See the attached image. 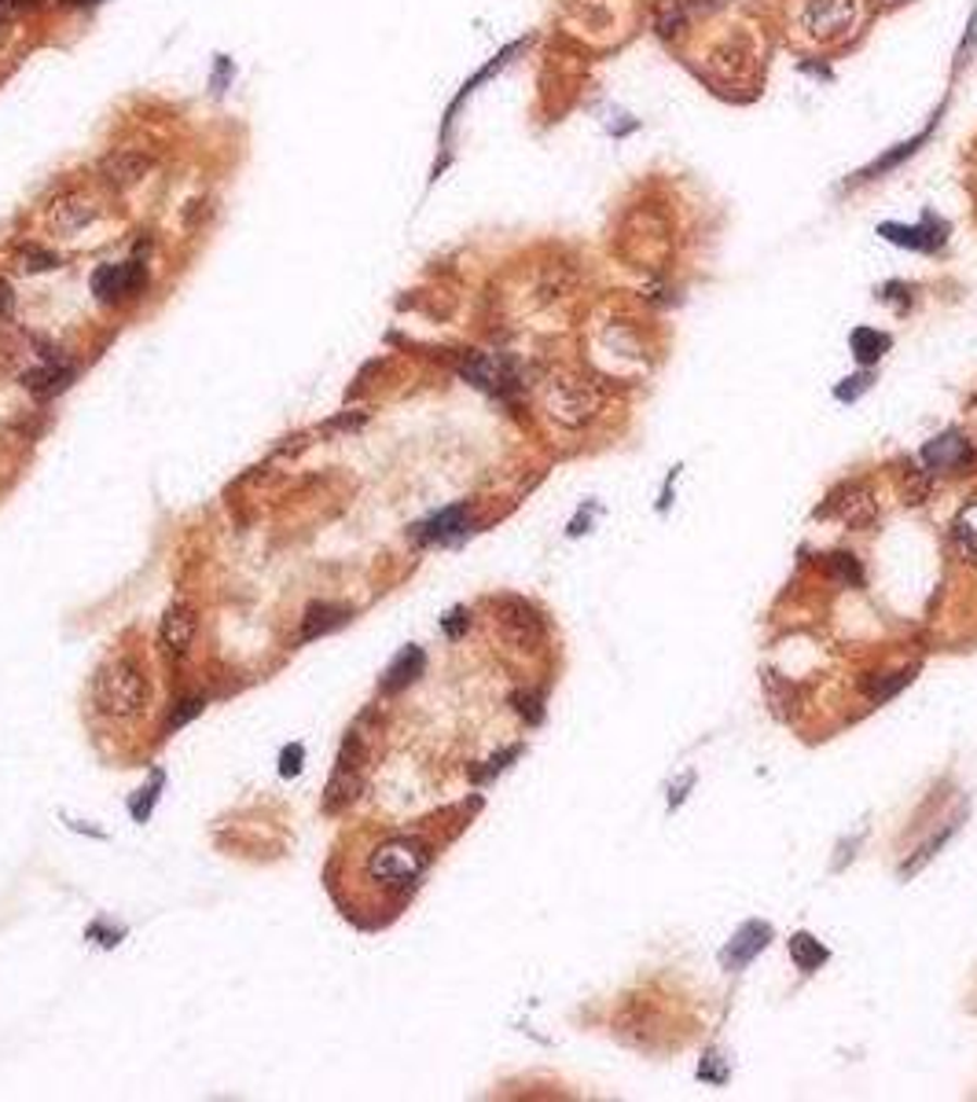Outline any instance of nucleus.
<instances>
[{"label": "nucleus", "mask_w": 977, "mask_h": 1102, "mask_svg": "<svg viewBox=\"0 0 977 1102\" xmlns=\"http://www.w3.org/2000/svg\"><path fill=\"white\" fill-rule=\"evenodd\" d=\"M801 18H805L812 37H838V34L853 30L856 0H809Z\"/></svg>", "instance_id": "nucleus-9"}, {"label": "nucleus", "mask_w": 977, "mask_h": 1102, "mask_svg": "<svg viewBox=\"0 0 977 1102\" xmlns=\"http://www.w3.org/2000/svg\"><path fill=\"white\" fill-rule=\"evenodd\" d=\"M713 1059H721L717 1051H710L702 1062V1069H699V1080H713V1085H724L728 1080V1066H721V1062H713Z\"/></svg>", "instance_id": "nucleus-30"}, {"label": "nucleus", "mask_w": 977, "mask_h": 1102, "mask_svg": "<svg viewBox=\"0 0 977 1102\" xmlns=\"http://www.w3.org/2000/svg\"><path fill=\"white\" fill-rule=\"evenodd\" d=\"M37 4H41V0H0V12H8L12 18H18L23 12H34Z\"/></svg>", "instance_id": "nucleus-35"}, {"label": "nucleus", "mask_w": 977, "mask_h": 1102, "mask_svg": "<svg viewBox=\"0 0 977 1102\" xmlns=\"http://www.w3.org/2000/svg\"><path fill=\"white\" fill-rule=\"evenodd\" d=\"M12 26H15V18L8 12H0V48L8 45V37H12Z\"/></svg>", "instance_id": "nucleus-37"}, {"label": "nucleus", "mask_w": 977, "mask_h": 1102, "mask_svg": "<svg viewBox=\"0 0 977 1102\" xmlns=\"http://www.w3.org/2000/svg\"><path fill=\"white\" fill-rule=\"evenodd\" d=\"M827 511H835V515H841L846 522H853V526H867V522H875V508H870L867 492L860 489V486H841L835 497H830V504L819 511V515H827Z\"/></svg>", "instance_id": "nucleus-15"}, {"label": "nucleus", "mask_w": 977, "mask_h": 1102, "mask_svg": "<svg viewBox=\"0 0 977 1102\" xmlns=\"http://www.w3.org/2000/svg\"><path fill=\"white\" fill-rule=\"evenodd\" d=\"M196 633H199V614H196V606L184 603V599H177V603H170V611L162 614V625H159V647H162V654H166V659H184V654L191 651V643H196Z\"/></svg>", "instance_id": "nucleus-7"}, {"label": "nucleus", "mask_w": 977, "mask_h": 1102, "mask_svg": "<svg viewBox=\"0 0 977 1102\" xmlns=\"http://www.w3.org/2000/svg\"><path fill=\"white\" fill-rule=\"evenodd\" d=\"M148 287V265L140 261H122V265H100L92 273V295L103 305L125 302V298H137Z\"/></svg>", "instance_id": "nucleus-5"}, {"label": "nucleus", "mask_w": 977, "mask_h": 1102, "mask_svg": "<svg viewBox=\"0 0 977 1102\" xmlns=\"http://www.w3.org/2000/svg\"><path fill=\"white\" fill-rule=\"evenodd\" d=\"M63 8H96V4H103V0H60Z\"/></svg>", "instance_id": "nucleus-38"}, {"label": "nucleus", "mask_w": 977, "mask_h": 1102, "mask_svg": "<svg viewBox=\"0 0 977 1102\" xmlns=\"http://www.w3.org/2000/svg\"><path fill=\"white\" fill-rule=\"evenodd\" d=\"M350 617V611H342V606H331V603H313L305 611V622H302V640H316V636H324V633H331V628H338Z\"/></svg>", "instance_id": "nucleus-21"}, {"label": "nucleus", "mask_w": 977, "mask_h": 1102, "mask_svg": "<svg viewBox=\"0 0 977 1102\" xmlns=\"http://www.w3.org/2000/svg\"><path fill=\"white\" fill-rule=\"evenodd\" d=\"M915 665H907V669L904 673H893V676H882V680H878L875 684V688H870V699H875V702H886V699H893V694L897 691H901V688H907V684H912L915 680Z\"/></svg>", "instance_id": "nucleus-26"}, {"label": "nucleus", "mask_w": 977, "mask_h": 1102, "mask_svg": "<svg viewBox=\"0 0 977 1102\" xmlns=\"http://www.w3.org/2000/svg\"><path fill=\"white\" fill-rule=\"evenodd\" d=\"M96 214H100V210H96L92 196H85V191H71V196L52 202V214H48V221H52L55 231L74 236V231H82L85 225H92Z\"/></svg>", "instance_id": "nucleus-13"}, {"label": "nucleus", "mask_w": 977, "mask_h": 1102, "mask_svg": "<svg viewBox=\"0 0 977 1102\" xmlns=\"http://www.w3.org/2000/svg\"><path fill=\"white\" fill-rule=\"evenodd\" d=\"M878 298H882V302H889V298H893V302L901 305V313H904V309L912 305V287H907V284H886L882 291H878Z\"/></svg>", "instance_id": "nucleus-31"}, {"label": "nucleus", "mask_w": 977, "mask_h": 1102, "mask_svg": "<svg viewBox=\"0 0 977 1102\" xmlns=\"http://www.w3.org/2000/svg\"><path fill=\"white\" fill-rule=\"evenodd\" d=\"M952 540H955V548H960V555L966 559V563L977 566V497H970L960 511H955Z\"/></svg>", "instance_id": "nucleus-19"}, {"label": "nucleus", "mask_w": 977, "mask_h": 1102, "mask_svg": "<svg viewBox=\"0 0 977 1102\" xmlns=\"http://www.w3.org/2000/svg\"><path fill=\"white\" fill-rule=\"evenodd\" d=\"M548 412L551 419L566 423V427H585L596 415V398L577 379H559L548 386Z\"/></svg>", "instance_id": "nucleus-6"}, {"label": "nucleus", "mask_w": 977, "mask_h": 1102, "mask_svg": "<svg viewBox=\"0 0 977 1102\" xmlns=\"http://www.w3.org/2000/svg\"><path fill=\"white\" fill-rule=\"evenodd\" d=\"M423 669H427V654H423L419 647H404L398 659L390 662V669H386V676H383V691H386V694H393V691L409 688L412 680H419Z\"/></svg>", "instance_id": "nucleus-16"}, {"label": "nucleus", "mask_w": 977, "mask_h": 1102, "mask_svg": "<svg viewBox=\"0 0 977 1102\" xmlns=\"http://www.w3.org/2000/svg\"><path fill=\"white\" fill-rule=\"evenodd\" d=\"M515 705L529 724L540 721V699H534V694H515Z\"/></svg>", "instance_id": "nucleus-34"}, {"label": "nucleus", "mask_w": 977, "mask_h": 1102, "mask_svg": "<svg viewBox=\"0 0 977 1102\" xmlns=\"http://www.w3.org/2000/svg\"><path fill=\"white\" fill-rule=\"evenodd\" d=\"M918 460H923L930 471H960L974 460V444L966 441V434H960V430H944V434H937L934 441L923 444Z\"/></svg>", "instance_id": "nucleus-11"}, {"label": "nucleus", "mask_w": 977, "mask_h": 1102, "mask_svg": "<svg viewBox=\"0 0 977 1102\" xmlns=\"http://www.w3.org/2000/svg\"><path fill=\"white\" fill-rule=\"evenodd\" d=\"M790 955H794V963H798L805 974L819 970V966H824V963L830 960V952H827L824 944H819L812 934H805V930H798L794 937H790Z\"/></svg>", "instance_id": "nucleus-23"}, {"label": "nucleus", "mask_w": 977, "mask_h": 1102, "mask_svg": "<svg viewBox=\"0 0 977 1102\" xmlns=\"http://www.w3.org/2000/svg\"><path fill=\"white\" fill-rule=\"evenodd\" d=\"M827 574L841 585H853V588L864 585V566H860V559L849 555V551H835V555H827Z\"/></svg>", "instance_id": "nucleus-24"}, {"label": "nucleus", "mask_w": 977, "mask_h": 1102, "mask_svg": "<svg viewBox=\"0 0 977 1102\" xmlns=\"http://www.w3.org/2000/svg\"><path fill=\"white\" fill-rule=\"evenodd\" d=\"M361 779H364V742H361V731H353L350 739L342 742V753H338V761H335L324 809L335 812V809L350 805L356 798V790H361Z\"/></svg>", "instance_id": "nucleus-4"}, {"label": "nucleus", "mask_w": 977, "mask_h": 1102, "mask_svg": "<svg viewBox=\"0 0 977 1102\" xmlns=\"http://www.w3.org/2000/svg\"><path fill=\"white\" fill-rule=\"evenodd\" d=\"M302 757H305V750H302V742H295V747H287L284 750V757H279V776H298L302 772Z\"/></svg>", "instance_id": "nucleus-29"}, {"label": "nucleus", "mask_w": 977, "mask_h": 1102, "mask_svg": "<svg viewBox=\"0 0 977 1102\" xmlns=\"http://www.w3.org/2000/svg\"><path fill=\"white\" fill-rule=\"evenodd\" d=\"M151 684L133 659L103 662L92 676V705L111 721H133L148 710Z\"/></svg>", "instance_id": "nucleus-1"}, {"label": "nucleus", "mask_w": 977, "mask_h": 1102, "mask_svg": "<svg viewBox=\"0 0 977 1102\" xmlns=\"http://www.w3.org/2000/svg\"><path fill=\"white\" fill-rule=\"evenodd\" d=\"M467 625H471V614L467 611H452L449 617H444V633H449L452 640H460V636L467 633Z\"/></svg>", "instance_id": "nucleus-33"}, {"label": "nucleus", "mask_w": 977, "mask_h": 1102, "mask_svg": "<svg viewBox=\"0 0 977 1102\" xmlns=\"http://www.w3.org/2000/svg\"><path fill=\"white\" fill-rule=\"evenodd\" d=\"M467 534V504H456V508H444L438 511L430 522H423L419 526V540H456Z\"/></svg>", "instance_id": "nucleus-18"}, {"label": "nucleus", "mask_w": 977, "mask_h": 1102, "mask_svg": "<svg viewBox=\"0 0 977 1102\" xmlns=\"http://www.w3.org/2000/svg\"><path fill=\"white\" fill-rule=\"evenodd\" d=\"M889 346H893V338L886 331H875V327H856V331H849V350H853L860 367H875L889 353Z\"/></svg>", "instance_id": "nucleus-17"}, {"label": "nucleus", "mask_w": 977, "mask_h": 1102, "mask_svg": "<svg viewBox=\"0 0 977 1102\" xmlns=\"http://www.w3.org/2000/svg\"><path fill=\"white\" fill-rule=\"evenodd\" d=\"M202 705H206L202 699H188V702H180V710L170 717V728H180V724H188L191 717H196V713H202Z\"/></svg>", "instance_id": "nucleus-32"}, {"label": "nucleus", "mask_w": 977, "mask_h": 1102, "mask_svg": "<svg viewBox=\"0 0 977 1102\" xmlns=\"http://www.w3.org/2000/svg\"><path fill=\"white\" fill-rule=\"evenodd\" d=\"M460 372L467 375V379H471L474 386H481V390H492V393L504 390V383H508L504 364L492 361V356H486V353H471L467 361H463Z\"/></svg>", "instance_id": "nucleus-20"}, {"label": "nucleus", "mask_w": 977, "mask_h": 1102, "mask_svg": "<svg viewBox=\"0 0 977 1102\" xmlns=\"http://www.w3.org/2000/svg\"><path fill=\"white\" fill-rule=\"evenodd\" d=\"M955 830H960V824L944 827V830H941V835H934V838H930V842H926L923 849H915V856H912V860H907V864H904V872H901V875L907 878V875H915V872H918V867H923V864H930V860L937 856V849H941V846L948 842V838H952V835H955Z\"/></svg>", "instance_id": "nucleus-25"}, {"label": "nucleus", "mask_w": 977, "mask_h": 1102, "mask_svg": "<svg viewBox=\"0 0 977 1102\" xmlns=\"http://www.w3.org/2000/svg\"><path fill=\"white\" fill-rule=\"evenodd\" d=\"M930 129H934V125H930ZM930 129H926V133H918V137H912L907 143H901V148H897V151H886L882 159H875V162H870V166H867L864 173H856V180H878V177H882V173L897 170V166H901V162L907 159V154H915L918 148H923L926 137H930Z\"/></svg>", "instance_id": "nucleus-22"}, {"label": "nucleus", "mask_w": 977, "mask_h": 1102, "mask_svg": "<svg viewBox=\"0 0 977 1102\" xmlns=\"http://www.w3.org/2000/svg\"><path fill=\"white\" fill-rule=\"evenodd\" d=\"M74 383V367L71 364H63V361H48L41 367H34V372H26L23 375V386L34 393V398H55V393H63L66 386Z\"/></svg>", "instance_id": "nucleus-14"}, {"label": "nucleus", "mask_w": 977, "mask_h": 1102, "mask_svg": "<svg viewBox=\"0 0 977 1102\" xmlns=\"http://www.w3.org/2000/svg\"><path fill=\"white\" fill-rule=\"evenodd\" d=\"M430 864V849L419 838H386V842L367 856V878L386 889H412Z\"/></svg>", "instance_id": "nucleus-2"}, {"label": "nucleus", "mask_w": 977, "mask_h": 1102, "mask_svg": "<svg viewBox=\"0 0 977 1102\" xmlns=\"http://www.w3.org/2000/svg\"><path fill=\"white\" fill-rule=\"evenodd\" d=\"M878 236H882L886 243H893V247L915 250V254H941V250L948 247V236H952V228H948V221L937 217L934 210H926L918 225L886 221V225H878Z\"/></svg>", "instance_id": "nucleus-3"}, {"label": "nucleus", "mask_w": 977, "mask_h": 1102, "mask_svg": "<svg viewBox=\"0 0 977 1102\" xmlns=\"http://www.w3.org/2000/svg\"><path fill=\"white\" fill-rule=\"evenodd\" d=\"M60 265V258L52 254V250H37V247H26L23 250V273H45V268H55Z\"/></svg>", "instance_id": "nucleus-28"}, {"label": "nucleus", "mask_w": 977, "mask_h": 1102, "mask_svg": "<svg viewBox=\"0 0 977 1102\" xmlns=\"http://www.w3.org/2000/svg\"><path fill=\"white\" fill-rule=\"evenodd\" d=\"M768 941H772V926L768 923H761V918H750V923H742L739 930H735V937L728 941V949L721 952V963H724V970H742V966H750L757 955L768 949Z\"/></svg>", "instance_id": "nucleus-10"}, {"label": "nucleus", "mask_w": 977, "mask_h": 1102, "mask_svg": "<svg viewBox=\"0 0 977 1102\" xmlns=\"http://www.w3.org/2000/svg\"><path fill=\"white\" fill-rule=\"evenodd\" d=\"M151 170H154V154L137 151V148H122L103 159L100 180L108 184L111 191H129V188H137L140 180H148Z\"/></svg>", "instance_id": "nucleus-8"}, {"label": "nucleus", "mask_w": 977, "mask_h": 1102, "mask_svg": "<svg viewBox=\"0 0 977 1102\" xmlns=\"http://www.w3.org/2000/svg\"><path fill=\"white\" fill-rule=\"evenodd\" d=\"M870 383H875V372H870V367H864V372L853 375V379H846L841 386H835V398H838L841 404H853V401L860 398V393H867V390H870Z\"/></svg>", "instance_id": "nucleus-27"}, {"label": "nucleus", "mask_w": 977, "mask_h": 1102, "mask_svg": "<svg viewBox=\"0 0 977 1102\" xmlns=\"http://www.w3.org/2000/svg\"><path fill=\"white\" fill-rule=\"evenodd\" d=\"M500 628L508 633V640L534 647L540 640V614L522 599H500Z\"/></svg>", "instance_id": "nucleus-12"}, {"label": "nucleus", "mask_w": 977, "mask_h": 1102, "mask_svg": "<svg viewBox=\"0 0 977 1102\" xmlns=\"http://www.w3.org/2000/svg\"><path fill=\"white\" fill-rule=\"evenodd\" d=\"M12 313H15V295H12V287L0 279V321H8Z\"/></svg>", "instance_id": "nucleus-36"}]
</instances>
